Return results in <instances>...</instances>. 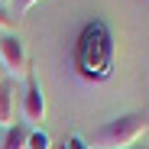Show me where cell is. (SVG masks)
Masks as SVG:
<instances>
[{
	"instance_id": "obj_1",
	"label": "cell",
	"mask_w": 149,
	"mask_h": 149,
	"mask_svg": "<svg viewBox=\"0 0 149 149\" xmlns=\"http://www.w3.org/2000/svg\"><path fill=\"white\" fill-rule=\"evenodd\" d=\"M71 65L78 71V78L91 84H104L113 74V33L101 16L88 19L81 26L71 49Z\"/></svg>"
},
{
	"instance_id": "obj_2",
	"label": "cell",
	"mask_w": 149,
	"mask_h": 149,
	"mask_svg": "<svg viewBox=\"0 0 149 149\" xmlns=\"http://www.w3.org/2000/svg\"><path fill=\"white\" fill-rule=\"evenodd\" d=\"M146 127L149 123H146L143 113H123V117H113V120L101 123L91 133L88 146H94V149H130L146 136Z\"/></svg>"
},
{
	"instance_id": "obj_3",
	"label": "cell",
	"mask_w": 149,
	"mask_h": 149,
	"mask_svg": "<svg viewBox=\"0 0 149 149\" xmlns=\"http://www.w3.org/2000/svg\"><path fill=\"white\" fill-rule=\"evenodd\" d=\"M0 68H7L13 84L33 74L29 71V58H26V45H23V39L13 36V33L0 36Z\"/></svg>"
},
{
	"instance_id": "obj_4",
	"label": "cell",
	"mask_w": 149,
	"mask_h": 149,
	"mask_svg": "<svg viewBox=\"0 0 149 149\" xmlns=\"http://www.w3.org/2000/svg\"><path fill=\"white\" fill-rule=\"evenodd\" d=\"M19 113H23L26 123H33V130L42 127V120H45V94H42V88H39V81L33 78V74L26 78V94H23Z\"/></svg>"
},
{
	"instance_id": "obj_5",
	"label": "cell",
	"mask_w": 149,
	"mask_h": 149,
	"mask_svg": "<svg viewBox=\"0 0 149 149\" xmlns=\"http://www.w3.org/2000/svg\"><path fill=\"white\" fill-rule=\"evenodd\" d=\"M16 117H19L16 88H13V81H0V127H3V130L16 127V123H19Z\"/></svg>"
},
{
	"instance_id": "obj_6",
	"label": "cell",
	"mask_w": 149,
	"mask_h": 149,
	"mask_svg": "<svg viewBox=\"0 0 149 149\" xmlns=\"http://www.w3.org/2000/svg\"><path fill=\"white\" fill-rule=\"evenodd\" d=\"M26 127L23 123H16V127H10L3 133V139H0V149H26Z\"/></svg>"
},
{
	"instance_id": "obj_7",
	"label": "cell",
	"mask_w": 149,
	"mask_h": 149,
	"mask_svg": "<svg viewBox=\"0 0 149 149\" xmlns=\"http://www.w3.org/2000/svg\"><path fill=\"white\" fill-rule=\"evenodd\" d=\"M26 149H52V139H49V133L42 127H36L26 133Z\"/></svg>"
},
{
	"instance_id": "obj_8",
	"label": "cell",
	"mask_w": 149,
	"mask_h": 149,
	"mask_svg": "<svg viewBox=\"0 0 149 149\" xmlns=\"http://www.w3.org/2000/svg\"><path fill=\"white\" fill-rule=\"evenodd\" d=\"M65 149H91V146L84 143V136H78V133H74V136H68V143H65Z\"/></svg>"
},
{
	"instance_id": "obj_9",
	"label": "cell",
	"mask_w": 149,
	"mask_h": 149,
	"mask_svg": "<svg viewBox=\"0 0 149 149\" xmlns=\"http://www.w3.org/2000/svg\"><path fill=\"white\" fill-rule=\"evenodd\" d=\"M13 23H16V16H10L3 7H0V29H7V33H10V29H13Z\"/></svg>"
},
{
	"instance_id": "obj_10",
	"label": "cell",
	"mask_w": 149,
	"mask_h": 149,
	"mask_svg": "<svg viewBox=\"0 0 149 149\" xmlns=\"http://www.w3.org/2000/svg\"><path fill=\"white\" fill-rule=\"evenodd\" d=\"M13 3H16V13H26V10H33L39 3V0H13Z\"/></svg>"
},
{
	"instance_id": "obj_11",
	"label": "cell",
	"mask_w": 149,
	"mask_h": 149,
	"mask_svg": "<svg viewBox=\"0 0 149 149\" xmlns=\"http://www.w3.org/2000/svg\"><path fill=\"white\" fill-rule=\"evenodd\" d=\"M10 3H13V0H0V7H10Z\"/></svg>"
},
{
	"instance_id": "obj_12",
	"label": "cell",
	"mask_w": 149,
	"mask_h": 149,
	"mask_svg": "<svg viewBox=\"0 0 149 149\" xmlns=\"http://www.w3.org/2000/svg\"><path fill=\"white\" fill-rule=\"evenodd\" d=\"M130 149H149V146H130Z\"/></svg>"
}]
</instances>
